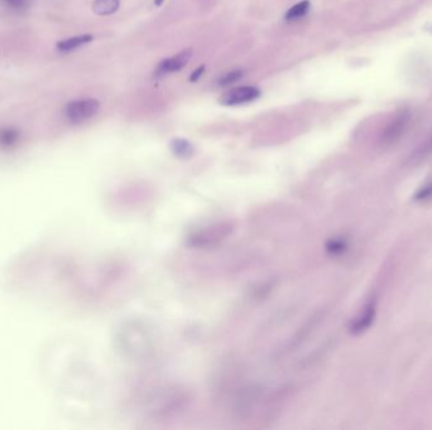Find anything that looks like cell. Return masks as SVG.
Masks as SVG:
<instances>
[{
	"label": "cell",
	"mask_w": 432,
	"mask_h": 430,
	"mask_svg": "<svg viewBox=\"0 0 432 430\" xmlns=\"http://www.w3.org/2000/svg\"><path fill=\"white\" fill-rule=\"evenodd\" d=\"M162 3H163V0H156V4H157V6H161Z\"/></svg>",
	"instance_id": "16"
},
{
	"label": "cell",
	"mask_w": 432,
	"mask_h": 430,
	"mask_svg": "<svg viewBox=\"0 0 432 430\" xmlns=\"http://www.w3.org/2000/svg\"><path fill=\"white\" fill-rule=\"evenodd\" d=\"M4 3L15 12H23L30 8V0H4Z\"/></svg>",
	"instance_id": "12"
},
{
	"label": "cell",
	"mask_w": 432,
	"mask_h": 430,
	"mask_svg": "<svg viewBox=\"0 0 432 430\" xmlns=\"http://www.w3.org/2000/svg\"><path fill=\"white\" fill-rule=\"evenodd\" d=\"M15 138H17V133L13 131L12 129H6V130L0 131V140L4 143H12V142H14Z\"/></svg>",
	"instance_id": "14"
},
{
	"label": "cell",
	"mask_w": 432,
	"mask_h": 430,
	"mask_svg": "<svg viewBox=\"0 0 432 430\" xmlns=\"http://www.w3.org/2000/svg\"><path fill=\"white\" fill-rule=\"evenodd\" d=\"M171 149L180 158H189L194 153V147L185 139H174L171 143Z\"/></svg>",
	"instance_id": "9"
},
{
	"label": "cell",
	"mask_w": 432,
	"mask_h": 430,
	"mask_svg": "<svg viewBox=\"0 0 432 430\" xmlns=\"http://www.w3.org/2000/svg\"><path fill=\"white\" fill-rule=\"evenodd\" d=\"M409 120H411V115L409 111H401L397 114V116L387 125L384 131L382 133L380 144L388 147L395 143L397 140H400L401 136L404 134V131L409 128Z\"/></svg>",
	"instance_id": "2"
},
{
	"label": "cell",
	"mask_w": 432,
	"mask_h": 430,
	"mask_svg": "<svg viewBox=\"0 0 432 430\" xmlns=\"http://www.w3.org/2000/svg\"><path fill=\"white\" fill-rule=\"evenodd\" d=\"M204 71L205 66H200V67L192 72V75L189 76V81H191V83H196L197 80L204 74Z\"/></svg>",
	"instance_id": "15"
},
{
	"label": "cell",
	"mask_w": 432,
	"mask_h": 430,
	"mask_svg": "<svg viewBox=\"0 0 432 430\" xmlns=\"http://www.w3.org/2000/svg\"><path fill=\"white\" fill-rule=\"evenodd\" d=\"M310 9V1L309 0H303L301 3L296 4L295 7L291 8L286 13V19L287 21H294V19H298L303 15L307 14Z\"/></svg>",
	"instance_id": "10"
},
{
	"label": "cell",
	"mask_w": 432,
	"mask_h": 430,
	"mask_svg": "<svg viewBox=\"0 0 432 430\" xmlns=\"http://www.w3.org/2000/svg\"><path fill=\"white\" fill-rule=\"evenodd\" d=\"M432 198V182L427 183L426 186H424L422 189L417 191L415 200L416 201H427V200H431Z\"/></svg>",
	"instance_id": "13"
},
{
	"label": "cell",
	"mask_w": 432,
	"mask_h": 430,
	"mask_svg": "<svg viewBox=\"0 0 432 430\" xmlns=\"http://www.w3.org/2000/svg\"><path fill=\"white\" fill-rule=\"evenodd\" d=\"M121 0H95L92 3V12L98 15H110L118 12Z\"/></svg>",
	"instance_id": "8"
},
{
	"label": "cell",
	"mask_w": 432,
	"mask_h": 430,
	"mask_svg": "<svg viewBox=\"0 0 432 430\" xmlns=\"http://www.w3.org/2000/svg\"><path fill=\"white\" fill-rule=\"evenodd\" d=\"M377 312V301L371 299L369 302L364 305L363 310L359 313V316L354 319L351 323L350 331L353 334H360L364 331H367L371 327Z\"/></svg>",
	"instance_id": "5"
},
{
	"label": "cell",
	"mask_w": 432,
	"mask_h": 430,
	"mask_svg": "<svg viewBox=\"0 0 432 430\" xmlns=\"http://www.w3.org/2000/svg\"><path fill=\"white\" fill-rule=\"evenodd\" d=\"M260 91L254 86H240L224 92L219 98L221 105L235 106L247 104L259 98Z\"/></svg>",
	"instance_id": "3"
},
{
	"label": "cell",
	"mask_w": 432,
	"mask_h": 430,
	"mask_svg": "<svg viewBox=\"0 0 432 430\" xmlns=\"http://www.w3.org/2000/svg\"><path fill=\"white\" fill-rule=\"evenodd\" d=\"M432 154V136L426 139L424 143L417 147V149L415 151H412V154L409 155V166H416L418 163H421L422 160L430 157Z\"/></svg>",
	"instance_id": "7"
},
{
	"label": "cell",
	"mask_w": 432,
	"mask_h": 430,
	"mask_svg": "<svg viewBox=\"0 0 432 430\" xmlns=\"http://www.w3.org/2000/svg\"><path fill=\"white\" fill-rule=\"evenodd\" d=\"M100 109V104L95 98H81L68 103L65 115L72 122H81L92 118Z\"/></svg>",
	"instance_id": "1"
},
{
	"label": "cell",
	"mask_w": 432,
	"mask_h": 430,
	"mask_svg": "<svg viewBox=\"0 0 432 430\" xmlns=\"http://www.w3.org/2000/svg\"><path fill=\"white\" fill-rule=\"evenodd\" d=\"M242 77L243 71H240V69L232 71V72H229V74H227L225 76H223V77L220 78L219 85L220 86H227V85H232V83L239 81Z\"/></svg>",
	"instance_id": "11"
},
{
	"label": "cell",
	"mask_w": 432,
	"mask_h": 430,
	"mask_svg": "<svg viewBox=\"0 0 432 430\" xmlns=\"http://www.w3.org/2000/svg\"><path fill=\"white\" fill-rule=\"evenodd\" d=\"M91 41H92L91 34H81V36L62 39L60 42H57L56 47H57V50L60 52H71V51H75L81 45L90 43Z\"/></svg>",
	"instance_id": "6"
},
{
	"label": "cell",
	"mask_w": 432,
	"mask_h": 430,
	"mask_svg": "<svg viewBox=\"0 0 432 430\" xmlns=\"http://www.w3.org/2000/svg\"><path fill=\"white\" fill-rule=\"evenodd\" d=\"M191 57H192V51L183 50L181 52L177 53L176 56H172L169 58L159 62L157 69H156V75H168V74H174V72L180 71L189 63Z\"/></svg>",
	"instance_id": "4"
}]
</instances>
